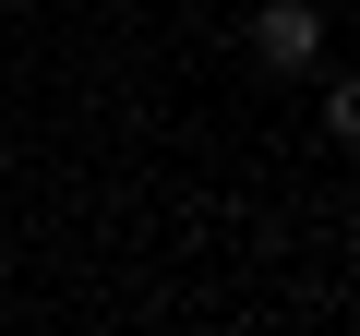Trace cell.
Segmentation results:
<instances>
[{
	"label": "cell",
	"instance_id": "obj_2",
	"mask_svg": "<svg viewBox=\"0 0 360 336\" xmlns=\"http://www.w3.org/2000/svg\"><path fill=\"white\" fill-rule=\"evenodd\" d=\"M324 132H336V144H360V72H336V84H324Z\"/></svg>",
	"mask_w": 360,
	"mask_h": 336
},
{
	"label": "cell",
	"instance_id": "obj_1",
	"mask_svg": "<svg viewBox=\"0 0 360 336\" xmlns=\"http://www.w3.org/2000/svg\"><path fill=\"white\" fill-rule=\"evenodd\" d=\"M252 60L264 72H324V13L312 0H252Z\"/></svg>",
	"mask_w": 360,
	"mask_h": 336
}]
</instances>
